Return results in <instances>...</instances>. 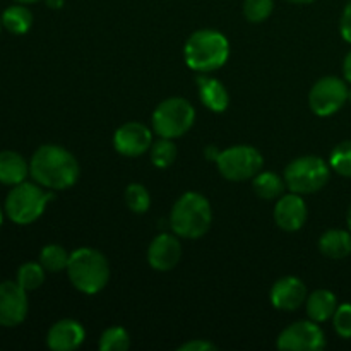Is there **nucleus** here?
<instances>
[{"mask_svg":"<svg viewBox=\"0 0 351 351\" xmlns=\"http://www.w3.org/2000/svg\"><path fill=\"white\" fill-rule=\"evenodd\" d=\"M185 64L199 74H209L226 64L230 43L226 36L215 29H199L191 34L184 47Z\"/></svg>","mask_w":351,"mask_h":351,"instance_id":"obj_2","label":"nucleus"},{"mask_svg":"<svg viewBox=\"0 0 351 351\" xmlns=\"http://www.w3.org/2000/svg\"><path fill=\"white\" fill-rule=\"evenodd\" d=\"M130 348V336L120 326L108 328L99 338V350L101 351H127Z\"/></svg>","mask_w":351,"mask_h":351,"instance_id":"obj_24","label":"nucleus"},{"mask_svg":"<svg viewBox=\"0 0 351 351\" xmlns=\"http://www.w3.org/2000/svg\"><path fill=\"white\" fill-rule=\"evenodd\" d=\"M27 315L26 290L17 281L0 283V326L16 328Z\"/></svg>","mask_w":351,"mask_h":351,"instance_id":"obj_11","label":"nucleus"},{"mask_svg":"<svg viewBox=\"0 0 351 351\" xmlns=\"http://www.w3.org/2000/svg\"><path fill=\"white\" fill-rule=\"evenodd\" d=\"M113 146L122 156L136 158L151 149L153 136L144 123L127 122L117 129L113 136Z\"/></svg>","mask_w":351,"mask_h":351,"instance_id":"obj_12","label":"nucleus"},{"mask_svg":"<svg viewBox=\"0 0 351 351\" xmlns=\"http://www.w3.org/2000/svg\"><path fill=\"white\" fill-rule=\"evenodd\" d=\"M274 9V0H245L243 16L249 23L259 24L271 16Z\"/></svg>","mask_w":351,"mask_h":351,"instance_id":"obj_29","label":"nucleus"},{"mask_svg":"<svg viewBox=\"0 0 351 351\" xmlns=\"http://www.w3.org/2000/svg\"><path fill=\"white\" fill-rule=\"evenodd\" d=\"M175 160H177V146L171 143V139L161 137L151 146V163L156 168L171 167Z\"/></svg>","mask_w":351,"mask_h":351,"instance_id":"obj_25","label":"nucleus"},{"mask_svg":"<svg viewBox=\"0 0 351 351\" xmlns=\"http://www.w3.org/2000/svg\"><path fill=\"white\" fill-rule=\"evenodd\" d=\"M0 27H2V19H0Z\"/></svg>","mask_w":351,"mask_h":351,"instance_id":"obj_41","label":"nucleus"},{"mask_svg":"<svg viewBox=\"0 0 351 351\" xmlns=\"http://www.w3.org/2000/svg\"><path fill=\"white\" fill-rule=\"evenodd\" d=\"M67 274L75 290L86 295H96L108 285L110 264L99 250L81 247L71 254Z\"/></svg>","mask_w":351,"mask_h":351,"instance_id":"obj_4","label":"nucleus"},{"mask_svg":"<svg viewBox=\"0 0 351 351\" xmlns=\"http://www.w3.org/2000/svg\"><path fill=\"white\" fill-rule=\"evenodd\" d=\"M2 221H3V213L2 209H0V226H2Z\"/></svg>","mask_w":351,"mask_h":351,"instance_id":"obj_39","label":"nucleus"},{"mask_svg":"<svg viewBox=\"0 0 351 351\" xmlns=\"http://www.w3.org/2000/svg\"><path fill=\"white\" fill-rule=\"evenodd\" d=\"M86 331L74 319L55 322L47 335L48 348L53 351H74L84 343Z\"/></svg>","mask_w":351,"mask_h":351,"instance_id":"obj_16","label":"nucleus"},{"mask_svg":"<svg viewBox=\"0 0 351 351\" xmlns=\"http://www.w3.org/2000/svg\"><path fill=\"white\" fill-rule=\"evenodd\" d=\"M16 2H19V3H34V2H38V0H16Z\"/></svg>","mask_w":351,"mask_h":351,"instance_id":"obj_38","label":"nucleus"},{"mask_svg":"<svg viewBox=\"0 0 351 351\" xmlns=\"http://www.w3.org/2000/svg\"><path fill=\"white\" fill-rule=\"evenodd\" d=\"M319 250L329 259H345L351 256V232L328 230L319 239Z\"/></svg>","mask_w":351,"mask_h":351,"instance_id":"obj_19","label":"nucleus"},{"mask_svg":"<svg viewBox=\"0 0 351 351\" xmlns=\"http://www.w3.org/2000/svg\"><path fill=\"white\" fill-rule=\"evenodd\" d=\"M329 167L341 177L351 178V141L339 143L329 156Z\"/></svg>","mask_w":351,"mask_h":351,"instance_id":"obj_28","label":"nucleus"},{"mask_svg":"<svg viewBox=\"0 0 351 351\" xmlns=\"http://www.w3.org/2000/svg\"><path fill=\"white\" fill-rule=\"evenodd\" d=\"M17 283L26 291L36 290L45 281V267L40 263H26L17 271Z\"/></svg>","mask_w":351,"mask_h":351,"instance_id":"obj_26","label":"nucleus"},{"mask_svg":"<svg viewBox=\"0 0 351 351\" xmlns=\"http://www.w3.org/2000/svg\"><path fill=\"white\" fill-rule=\"evenodd\" d=\"M348 101L351 103V89H350V93H348Z\"/></svg>","mask_w":351,"mask_h":351,"instance_id":"obj_40","label":"nucleus"},{"mask_svg":"<svg viewBox=\"0 0 351 351\" xmlns=\"http://www.w3.org/2000/svg\"><path fill=\"white\" fill-rule=\"evenodd\" d=\"M332 324H335V331L338 332L339 338H351V304L338 305L335 315H332Z\"/></svg>","mask_w":351,"mask_h":351,"instance_id":"obj_30","label":"nucleus"},{"mask_svg":"<svg viewBox=\"0 0 351 351\" xmlns=\"http://www.w3.org/2000/svg\"><path fill=\"white\" fill-rule=\"evenodd\" d=\"M29 175V165L16 151H0V184L17 185Z\"/></svg>","mask_w":351,"mask_h":351,"instance_id":"obj_18","label":"nucleus"},{"mask_svg":"<svg viewBox=\"0 0 351 351\" xmlns=\"http://www.w3.org/2000/svg\"><path fill=\"white\" fill-rule=\"evenodd\" d=\"M307 300V288L304 281L295 276H285L271 288V304L274 308L293 312Z\"/></svg>","mask_w":351,"mask_h":351,"instance_id":"obj_15","label":"nucleus"},{"mask_svg":"<svg viewBox=\"0 0 351 351\" xmlns=\"http://www.w3.org/2000/svg\"><path fill=\"white\" fill-rule=\"evenodd\" d=\"M125 204L136 215H144L151 206V195L143 184H130L125 189Z\"/></svg>","mask_w":351,"mask_h":351,"instance_id":"obj_27","label":"nucleus"},{"mask_svg":"<svg viewBox=\"0 0 351 351\" xmlns=\"http://www.w3.org/2000/svg\"><path fill=\"white\" fill-rule=\"evenodd\" d=\"M195 110L185 98H168L153 112V130L160 137L177 139L191 130Z\"/></svg>","mask_w":351,"mask_h":351,"instance_id":"obj_7","label":"nucleus"},{"mask_svg":"<svg viewBox=\"0 0 351 351\" xmlns=\"http://www.w3.org/2000/svg\"><path fill=\"white\" fill-rule=\"evenodd\" d=\"M331 167L321 156H302L291 161L285 170L287 187L295 194H314L326 187Z\"/></svg>","mask_w":351,"mask_h":351,"instance_id":"obj_6","label":"nucleus"},{"mask_svg":"<svg viewBox=\"0 0 351 351\" xmlns=\"http://www.w3.org/2000/svg\"><path fill=\"white\" fill-rule=\"evenodd\" d=\"M276 346L283 351H321L326 346V336L319 322L298 321L281 331Z\"/></svg>","mask_w":351,"mask_h":351,"instance_id":"obj_10","label":"nucleus"},{"mask_svg":"<svg viewBox=\"0 0 351 351\" xmlns=\"http://www.w3.org/2000/svg\"><path fill=\"white\" fill-rule=\"evenodd\" d=\"M195 84L199 89V98L204 103L206 108L215 113H221L228 108L230 95L221 81L208 74H199L195 77Z\"/></svg>","mask_w":351,"mask_h":351,"instance_id":"obj_17","label":"nucleus"},{"mask_svg":"<svg viewBox=\"0 0 351 351\" xmlns=\"http://www.w3.org/2000/svg\"><path fill=\"white\" fill-rule=\"evenodd\" d=\"M69 259H71V254L57 243L45 245L40 252V264L48 273H60V271L67 269Z\"/></svg>","mask_w":351,"mask_h":351,"instance_id":"obj_23","label":"nucleus"},{"mask_svg":"<svg viewBox=\"0 0 351 351\" xmlns=\"http://www.w3.org/2000/svg\"><path fill=\"white\" fill-rule=\"evenodd\" d=\"M219 153H221V151H219L216 146H208L204 149V156L208 158L209 161H215V163H216V160H218Z\"/></svg>","mask_w":351,"mask_h":351,"instance_id":"obj_33","label":"nucleus"},{"mask_svg":"<svg viewBox=\"0 0 351 351\" xmlns=\"http://www.w3.org/2000/svg\"><path fill=\"white\" fill-rule=\"evenodd\" d=\"M346 223H348V228H350V232H351V206H350V209H348V215H346Z\"/></svg>","mask_w":351,"mask_h":351,"instance_id":"obj_37","label":"nucleus"},{"mask_svg":"<svg viewBox=\"0 0 351 351\" xmlns=\"http://www.w3.org/2000/svg\"><path fill=\"white\" fill-rule=\"evenodd\" d=\"M348 86L336 75L321 77L308 93V106L319 117L335 115L348 101Z\"/></svg>","mask_w":351,"mask_h":351,"instance_id":"obj_9","label":"nucleus"},{"mask_svg":"<svg viewBox=\"0 0 351 351\" xmlns=\"http://www.w3.org/2000/svg\"><path fill=\"white\" fill-rule=\"evenodd\" d=\"M211 223V204L199 192H187L171 208L170 226L175 235L182 239H201L209 232Z\"/></svg>","mask_w":351,"mask_h":351,"instance_id":"obj_3","label":"nucleus"},{"mask_svg":"<svg viewBox=\"0 0 351 351\" xmlns=\"http://www.w3.org/2000/svg\"><path fill=\"white\" fill-rule=\"evenodd\" d=\"M343 75L348 82H351V51L345 57V62H343Z\"/></svg>","mask_w":351,"mask_h":351,"instance_id":"obj_34","label":"nucleus"},{"mask_svg":"<svg viewBox=\"0 0 351 351\" xmlns=\"http://www.w3.org/2000/svg\"><path fill=\"white\" fill-rule=\"evenodd\" d=\"M0 19H2V26L12 34H24L33 26V14L23 3L7 7Z\"/></svg>","mask_w":351,"mask_h":351,"instance_id":"obj_22","label":"nucleus"},{"mask_svg":"<svg viewBox=\"0 0 351 351\" xmlns=\"http://www.w3.org/2000/svg\"><path fill=\"white\" fill-rule=\"evenodd\" d=\"M53 199V194L45 191L40 184L21 182L14 185L5 199V215L10 221L17 225H29L43 215L48 202Z\"/></svg>","mask_w":351,"mask_h":351,"instance_id":"obj_5","label":"nucleus"},{"mask_svg":"<svg viewBox=\"0 0 351 351\" xmlns=\"http://www.w3.org/2000/svg\"><path fill=\"white\" fill-rule=\"evenodd\" d=\"M29 175L48 191H65L79 180L81 168L71 151L57 144H45L31 158Z\"/></svg>","mask_w":351,"mask_h":351,"instance_id":"obj_1","label":"nucleus"},{"mask_svg":"<svg viewBox=\"0 0 351 351\" xmlns=\"http://www.w3.org/2000/svg\"><path fill=\"white\" fill-rule=\"evenodd\" d=\"M252 180L254 192L261 199H264V201H273V199L281 197L285 191V185H287L285 178L273 173V171H259Z\"/></svg>","mask_w":351,"mask_h":351,"instance_id":"obj_21","label":"nucleus"},{"mask_svg":"<svg viewBox=\"0 0 351 351\" xmlns=\"http://www.w3.org/2000/svg\"><path fill=\"white\" fill-rule=\"evenodd\" d=\"M64 2L65 0H45V3H47V5L53 10L62 9V7H64Z\"/></svg>","mask_w":351,"mask_h":351,"instance_id":"obj_35","label":"nucleus"},{"mask_svg":"<svg viewBox=\"0 0 351 351\" xmlns=\"http://www.w3.org/2000/svg\"><path fill=\"white\" fill-rule=\"evenodd\" d=\"M218 170L226 180L232 182H243L250 180L256 177L261 170H263V154L252 146H232L228 149H223L219 153L218 160Z\"/></svg>","mask_w":351,"mask_h":351,"instance_id":"obj_8","label":"nucleus"},{"mask_svg":"<svg viewBox=\"0 0 351 351\" xmlns=\"http://www.w3.org/2000/svg\"><path fill=\"white\" fill-rule=\"evenodd\" d=\"M182 257V245L171 233H161L151 242L147 249V263L154 271L167 273L171 271Z\"/></svg>","mask_w":351,"mask_h":351,"instance_id":"obj_13","label":"nucleus"},{"mask_svg":"<svg viewBox=\"0 0 351 351\" xmlns=\"http://www.w3.org/2000/svg\"><path fill=\"white\" fill-rule=\"evenodd\" d=\"M288 2H291V3H311V2H314V0H288Z\"/></svg>","mask_w":351,"mask_h":351,"instance_id":"obj_36","label":"nucleus"},{"mask_svg":"<svg viewBox=\"0 0 351 351\" xmlns=\"http://www.w3.org/2000/svg\"><path fill=\"white\" fill-rule=\"evenodd\" d=\"M339 33H341L343 40L351 43V2L345 7L341 14V21H339Z\"/></svg>","mask_w":351,"mask_h":351,"instance_id":"obj_31","label":"nucleus"},{"mask_svg":"<svg viewBox=\"0 0 351 351\" xmlns=\"http://www.w3.org/2000/svg\"><path fill=\"white\" fill-rule=\"evenodd\" d=\"M307 204L300 194L281 195L274 208V221L283 232H298L307 221Z\"/></svg>","mask_w":351,"mask_h":351,"instance_id":"obj_14","label":"nucleus"},{"mask_svg":"<svg viewBox=\"0 0 351 351\" xmlns=\"http://www.w3.org/2000/svg\"><path fill=\"white\" fill-rule=\"evenodd\" d=\"M218 350V346L213 345V343L204 341V339H192V341L184 343L182 346H178V351H215Z\"/></svg>","mask_w":351,"mask_h":351,"instance_id":"obj_32","label":"nucleus"},{"mask_svg":"<svg viewBox=\"0 0 351 351\" xmlns=\"http://www.w3.org/2000/svg\"><path fill=\"white\" fill-rule=\"evenodd\" d=\"M307 315L314 322H326L332 319L336 308H338V300L336 295L329 290H315L307 295Z\"/></svg>","mask_w":351,"mask_h":351,"instance_id":"obj_20","label":"nucleus"}]
</instances>
